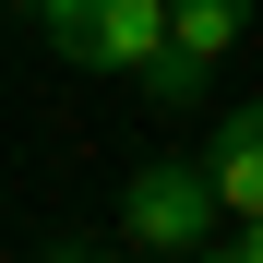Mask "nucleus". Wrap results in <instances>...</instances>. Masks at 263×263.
<instances>
[{"label":"nucleus","mask_w":263,"mask_h":263,"mask_svg":"<svg viewBox=\"0 0 263 263\" xmlns=\"http://www.w3.org/2000/svg\"><path fill=\"white\" fill-rule=\"evenodd\" d=\"M120 239H132V251H215V239H228V192H215V167H203V156H156V167H132V192H120Z\"/></svg>","instance_id":"1"},{"label":"nucleus","mask_w":263,"mask_h":263,"mask_svg":"<svg viewBox=\"0 0 263 263\" xmlns=\"http://www.w3.org/2000/svg\"><path fill=\"white\" fill-rule=\"evenodd\" d=\"M36 36L72 72H144L167 48V0H36Z\"/></svg>","instance_id":"2"},{"label":"nucleus","mask_w":263,"mask_h":263,"mask_svg":"<svg viewBox=\"0 0 263 263\" xmlns=\"http://www.w3.org/2000/svg\"><path fill=\"white\" fill-rule=\"evenodd\" d=\"M203 167H215V192H228V215H263V108H228V120H215Z\"/></svg>","instance_id":"3"},{"label":"nucleus","mask_w":263,"mask_h":263,"mask_svg":"<svg viewBox=\"0 0 263 263\" xmlns=\"http://www.w3.org/2000/svg\"><path fill=\"white\" fill-rule=\"evenodd\" d=\"M239 24H251V0H167V48H192V60H228Z\"/></svg>","instance_id":"4"},{"label":"nucleus","mask_w":263,"mask_h":263,"mask_svg":"<svg viewBox=\"0 0 263 263\" xmlns=\"http://www.w3.org/2000/svg\"><path fill=\"white\" fill-rule=\"evenodd\" d=\"M132 84H144V108H167V120H180V108H203V84H215V60H192V48H156V60L132 72Z\"/></svg>","instance_id":"5"},{"label":"nucleus","mask_w":263,"mask_h":263,"mask_svg":"<svg viewBox=\"0 0 263 263\" xmlns=\"http://www.w3.org/2000/svg\"><path fill=\"white\" fill-rule=\"evenodd\" d=\"M215 251H239V263H263V215H228V239Z\"/></svg>","instance_id":"6"}]
</instances>
